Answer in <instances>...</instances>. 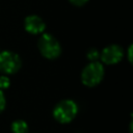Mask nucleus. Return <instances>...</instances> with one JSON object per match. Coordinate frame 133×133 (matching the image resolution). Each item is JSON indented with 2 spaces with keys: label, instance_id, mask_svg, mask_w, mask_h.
Masks as SVG:
<instances>
[{
  "label": "nucleus",
  "instance_id": "7",
  "mask_svg": "<svg viewBox=\"0 0 133 133\" xmlns=\"http://www.w3.org/2000/svg\"><path fill=\"white\" fill-rule=\"evenodd\" d=\"M28 125L23 119H17L11 124L12 133H28Z\"/></svg>",
  "mask_w": 133,
  "mask_h": 133
},
{
  "label": "nucleus",
  "instance_id": "2",
  "mask_svg": "<svg viewBox=\"0 0 133 133\" xmlns=\"http://www.w3.org/2000/svg\"><path fill=\"white\" fill-rule=\"evenodd\" d=\"M105 70L101 62L90 61L81 73V81L85 86L92 87L98 85L104 78Z\"/></svg>",
  "mask_w": 133,
  "mask_h": 133
},
{
  "label": "nucleus",
  "instance_id": "3",
  "mask_svg": "<svg viewBox=\"0 0 133 133\" xmlns=\"http://www.w3.org/2000/svg\"><path fill=\"white\" fill-rule=\"evenodd\" d=\"M38 49L41 54L47 59H55L61 53L59 42L50 33H44L38 39Z\"/></svg>",
  "mask_w": 133,
  "mask_h": 133
},
{
  "label": "nucleus",
  "instance_id": "6",
  "mask_svg": "<svg viewBox=\"0 0 133 133\" xmlns=\"http://www.w3.org/2000/svg\"><path fill=\"white\" fill-rule=\"evenodd\" d=\"M24 25H25L26 31L31 34H39L42 32H44V30L46 28V24L43 21V19L35 15L28 16L25 19Z\"/></svg>",
  "mask_w": 133,
  "mask_h": 133
},
{
  "label": "nucleus",
  "instance_id": "8",
  "mask_svg": "<svg viewBox=\"0 0 133 133\" xmlns=\"http://www.w3.org/2000/svg\"><path fill=\"white\" fill-rule=\"evenodd\" d=\"M86 56L90 61H98V59L100 57V53H99V51L97 49L92 48V49L88 50V52L86 53Z\"/></svg>",
  "mask_w": 133,
  "mask_h": 133
},
{
  "label": "nucleus",
  "instance_id": "4",
  "mask_svg": "<svg viewBox=\"0 0 133 133\" xmlns=\"http://www.w3.org/2000/svg\"><path fill=\"white\" fill-rule=\"evenodd\" d=\"M22 65L20 56L11 51L0 52V72L5 75L17 73Z\"/></svg>",
  "mask_w": 133,
  "mask_h": 133
},
{
  "label": "nucleus",
  "instance_id": "12",
  "mask_svg": "<svg viewBox=\"0 0 133 133\" xmlns=\"http://www.w3.org/2000/svg\"><path fill=\"white\" fill-rule=\"evenodd\" d=\"M131 52H132V46H130L129 49H128V59H129L130 62H131V60H132V58H131Z\"/></svg>",
  "mask_w": 133,
  "mask_h": 133
},
{
  "label": "nucleus",
  "instance_id": "1",
  "mask_svg": "<svg viewBox=\"0 0 133 133\" xmlns=\"http://www.w3.org/2000/svg\"><path fill=\"white\" fill-rule=\"evenodd\" d=\"M78 112V105L71 99L61 100L53 109L54 118L60 124H68L72 122Z\"/></svg>",
  "mask_w": 133,
  "mask_h": 133
},
{
  "label": "nucleus",
  "instance_id": "11",
  "mask_svg": "<svg viewBox=\"0 0 133 133\" xmlns=\"http://www.w3.org/2000/svg\"><path fill=\"white\" fill-rule=\"evenodd\" d=\"M74 5H77V6H81V5H84L88 0H70Z\"/></svg>",
  "mask_w": 133,
  "mask_h": 133
},
{
  "label": "nucleus",
  "instance_id": "10",
  "mask_svg": "<svg viewBox=\"0 0 133 133\" xmlns=\"http://www.w3.org/2000/svg\"><path fill=\"white\" fill-rule=\"evenodd\" d=\"M5 105H6V100H5V96L3 94V91L0 89V113L4 110L5 108Z\"/></svg>",
  "mask_w": 133,
  "mask_h": 133
},
{
  "label": "nucleus",
  "instance_id": "5",
  "mask_svg": "<svg viewBox=\"0 0 133 133\" xmlns=\"http://www.w3.org/2000/svg\"><path fill=\"white\" fill-rule=\"evenodd\" d=\"M100 57L101 60L106 64H115L124 57V51L118 45H110L103 49Z\"/></svg>",
  "mask_w": 133,
  "mask_h": 133
},
{
  "label": "nucleus",
  "instance_id": "9",
  "mask_svg": "<svg viewBox=\"0 0 133 133\" xmlns=\"http://www.w3.org/2000/svg\"><path fill=\"white\" fill-rule=\"evenodd\" d=\"M9 84H10V80L7 76H4V75L0 76V89L1 90L7 88L9 86Z\"/></svg>",
  "mask_w": 133,
  "mask_h": 133
}]
</instances>
